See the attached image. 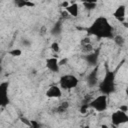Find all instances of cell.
<instances>
[{"label":"cell","instance_id":"1","mask_svg":"<svg viewBox=\"0 0 128 128\" xmlns=\"http://www.w3.org/2000/svg\"><path fill=\"white\" fill-rule=\"evenodd\" d=\"M88 35L94 36L98 39H111L114 38V28L108 18L99 16L87 27Z\"/></svg>","mask_w":128,"mask_h":128},{"label":"cell","instance_id":"2","mask_svg":"<svg viewBox=\"0 0 128 128\" xmlns=\"http://www.w3.org/2000/svg\"><path fill=\"white\" fill-rule=\"evenodd\" d=\"M98 90L100 94L111 95L116 90V78L115 73L112 71H106L102 80L98 83Z\"/></svg>","mask_w":128,"mask_h":128},{"label":"cell","instance_id":"3","mask_svg":"<svg viewBox=\"0 0 128 128\" xmlns=\"http://www.w3.org/2000/svg\"><path fill=\"white\" fill-rule=\"evenodd\" d=\"M88 106L92 110H94L98 113H102V112L106 111L108 108V96L104 95V94H100V95L94 97L92 100H90L88 102Z\"/></svg>","mask_w":128,"mask_h":128},{"label":"cell","instance_id":"4","mask_svg":"<svg viewBox=\"0 0 128 128\" xmlns=\"http://www.w3.org/2000/svg\"><path fill=\"white\" fill-rule=\"evenodd\" d=\"M79 80L73 74H64L59 79V86L63 90H71L78 86Z\"/></svg>","mask_w":128,"mask_h":128},{"label":"cell","instance_id":"5","mask_svg":"<svg viewBox=\"0 0 128 128\" xmlns=\"http://www.w3.org/2000/svg\"><path fill=\"white\" fill-rule=\"evenodd\" d=\"M110 119H111V124L115 127H118L128 122V115L126 112H123L118 109L111 114Z\"/></svg>","mask_w":128,"mask_h":128},{"label":"cell","instance_id":"6","mask_svg":"<svg viewBox=\"0 0 128 128\" xmlns=\"http://www.w3.org/2000/svg\"><path fill=\"white\" fill-rule=\"evenodd\" d=\"M9 103V82L3 81L0 83V107H6Z\"/></svg>","mask_w":128,"mask_h":128},{"label":"cell","instance_id":"7","mask_svg":"<svg viewBox=\"0 0 128 128\" xmlns=\"http://www.w3.org/2000/svg\"><path fill=\"white\" fill-rule=\"evenodd\" d=\"M45 96L47 98H50V99H59L62 97V89L60 88L59 85H56V84L51 85L46 90Z\"/></svg>","mask_w":128,"mask_h":128},{"label":"cell","instance_id":"8","mask_svg":"<svg viewBox=\"0 0 128 128\" xmlns=\"http://www.w3.org/2000/svg\"><path fill=\"white\" fill-rule=\"evenodd\" d=\"M45 65H46V68L50 71V72H53V73H59L60 71V64H59V59L57 57H49L46 59V62H45Z\"/></svg>","mask_w":128,"mask_h":128},{"label":"cell","instance_id":"9","mask_svg":"<svg viewBox=\"0 0 128 128\" xmlns=\"http://www.w3.org/2000/svg\"><path fill=\"white\" fill-rule=\"evenodd\" d=\"M113 17L119 21V22H123L126 19V6L124 5H120L118 6L115 11L113 12Z\"/></svg>","mask_w":128,"mask_h":128},{"label":"cell","instance_id":"10","mask_svg":"<svg viewBox=\"0 0 128 128\" xmlns=\"http://www.w3.org/2000/svg\"><path fill=\"white\" fill-rule=\"evenodd\" d=\"M65 12L71 17H78V15H79V4L77 2H70L69 6L65 9Z\"/></svg>","mask_w":128,"mask_h":128},{"label":"cell","instance_id":"11","mask_svg":"<svg viewBox=\"0 0 128 128\" xmlns=\"http://www.w3.org/2000/svg\"><path fill=\"white\" fill-rule=\"evenodd\" d=\"M87 83L90 87L98 85V68H95L92 72L88 74L87 77Z\"/></svg>","mask_w":128,"mask_h":128},{"label":"cell","instance_id":"12","mask_svg":"<svg viewBox=\"0 0 128 128\" xmlns=\"http://www.w3.org/2000/svg\"><path fill=\"white\" fill-rule=\"evenodd\" d=\"M82 5H83L87 10H93V9L96 8L97 2H96V1H85V2H82Z\"/></svg>","mask_w":128,"mask_h":128},{"label":"cell","instance_id":"13","mask_svg":"<svg viewBox=\"0 0 128 128\" xmlns=\"http://www.w3.org/2000/svg\"><path fill=\"white\" fill-rule=\"evenodd\" d=\"M86 59H87V61H88L89 63H91V64H96V62H97V54H92V53H90V54L87 55Z\"/></svg>","mask_w":128,"mask_h":128},{"label":"cell","instance_id":"14","mask_svg":"<svg viewBox=\"0 0 128 128\" xmlns=\"http://www.w3.org/2000/svg\"><path fill=\"white\" fill-rule=\"evenodd\" d=\"M82 50H83L85 53L90 54V53H92V51H93V46H92V44H91V43L83 44V45H82Z\"/></svg>","mask_w":128,"mask_h":128},{"label":"cell","instance_id":"15","mask_svg":"<svg viewBox=\"0 0 128 128\" xmlns=\"http://www.w3.org/2000/svg\"><path fill=\"white\" fill-rule=\"evenodd\" d=\"M8 54L11 55V56H13V57H18V56H21L22 50H21V49H18V48H14V49L10 50V51L8 52Z\"/></svg>","mask_w":128,"mask_h":128},{"label":"cell","instance_id":"16","mask_svg":"<svg viewBox=\"0 0 128 128\" xmlns=\"http://www.w3.org/2000/svg\"><path fill=\"white\" fill-rule=\"evenodd\" d=\"M51 50L53 51V52H55V53H58L59 51H60V45H59V43L58 42H53L52 44H51Z\"/></svg>","mask_w":128,"mask_h":128},{"label":"cell","instance_id":"17","mask_svg":"<svg viewBox=\"0 0 128 128\" xmlns=\"http://www.w3.org/2000/svg\"><path fill=\"white\" fill-rule=\"evenodd\" d=\"M68 106H69V104H68V102H62L59 106H58V110L60 111V112H64L67 108H68Z\"/></svg>","mask_w":128,"mask_h":128},{"label":"cell","instance_id":"18","mask_svg":"<svg viewBox=\"0 0 128 128\" xmlns=\"http://www.w3.org/2000/svg\"><path fill=\"white\" fill-rule=\"evenodd\" d=\"M119 110H121V111L127 113V111H128V107H127V105H121V106L119 107Z\"/></svg>","mask_w":128,"mask_h":128},{"label":"cell","instance_id":"19","mask_svg":"<svg viewBox=\"0 0 128 128\" xmlns=\"http://www.w3.org/2000/svg\"><path fill=\"white\" fill-rule=\"evenodd\" d=\"M69 4H70V2H67V1H65V2H62V4H61V6L64 8V9H66L68 6H69Z\"/></svg>","mask_w":128,"mask_h":128},{"label":"cell","instance_id":"20","mask_svg":"<svg viewBox=\"0 0 128 128\" xmlns=\"http://www.w3.org/2000/svg\"><path fill=\"white\" fill-rule=\"evenodd\" d=\"M101 128H108V126H107V125H104V124H103V125L101 126Z\"/></svg>","mask_w":128,"mask_h":128},{"label":"cell","instance_id":"21","mask_svg":"<svg viewBox=\"0 0 128 128\" xmlns=\"http://www.w3.org/2000/svg\"><path fill=\"white\" fill-rule=\"evenodd\" d=\"M82 128H90L89 126H84V127H82Z\"/></svg>","mask_w":128,"mask_h":128},{"label":"cell","instance_id":"22","mask_svg":"<svg viewBox=\"0 0 128 128\" xmlns=\"http://www.w3.org/2000/svg\"><path fill=\"white\" fill-rule=\"evenodd\" d=\"M0 71H1V62H0Z\"/></svg>","mask_w":128,"mask_h":128}]
</instances>
